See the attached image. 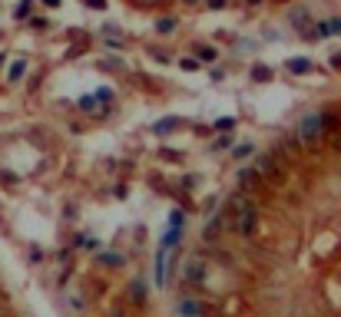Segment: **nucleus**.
Returning <instances> with one entry per match:
<instances>
[{
	"instance_id": "20e7f679",
	"label": "nucleus",
	"mask_w": 341,
	"mask_h": 317,
	"mask_svg": "<svg viewBox=\"0 0 341 317\" xmlns=\"http://www.w3.org/2000/svg\"><path fill=\"white\" fill-rule=\"evenodd\" d=\"M179 126H183L179 116H166V119H159V123H152V132H156V136H169V132L179 129Z\"/></svg>"
},
{
	"instance_id": "b1692460",
	"label": "nucleus",
	"mask_w": 341,
	"mask_h": 317,
	"mask_svg": "<svg viewBox=\"0 0 341 317\" xmlns=\"http://www.w3.org/2000/svg\"><path fill=\"white\" fill-rule=\"evenodd\" d=\"M248 4H262V0H248Z\"/></svg>"
},
{
	"instance_id": "f8f14e48",
	"label": "nucleus",
	"mask_w": 341,
	"mask_h": 317,
	"mask_svg": "<svg viewBox=\"0 0 341 317\" xmlns=\"http://www.w3.org/2000/svg\"><path fill=\"white\" fill-rule=\"evenodd\" d=\"M24 73H27V63L20 60V63H13V66H10V73H7V76H10V80L17 83V80H20V76H24Z\"/></svg>"
},
{
	"instance_id": "f3484780",
	"label": "nucleus",
	"mask_w": 341,
	"mask_h": 317,
	"mask_svg": "<svg viewBox=\"0 0 341 317\" xmlns=\"http://www.w3.org/2000/svg\"><path fill=\"white\" fill-rule=\"evenodd\" d=\"M248 152H252V145H235V152H232V156H235V159H245Z\"/></svg>"
},
{
	"instance_id": "39448f33",
	"label": "nucleus",
	"mask_w": 341,
	"mask_h": 317,
	"mask_svg": "<svg viewBox=\"0 0 341 317\" xmlns=\"http://www.w3.org/2000/svg\"><path fill=\"white\" fill-rule=\"evenodd\" d=\"M186 281H189V284H202L206 281V264L202 261H189L186 264Z\"/></svg>"
},
{
	"instance_id": "dca6fc26",
	"label": "nucleus",
	"mask_w": 341,
	"mask_h": 317,
	"mask_svg": "<svg viewBox=\"0 0 341 317\" xmlns=\"http://www.w3.org/2000/svg\"><path fill=\"white\" fill-rule=\"evenodd\" d=\"M93 103H96V96H83V100H80V109L89 112V109H93Z\"/></svg>"
},
{
	"instance_id": "f03ea898",
	"label": "nucleus",
	"mask_w": 341,
	"mask_h": 317,
	"mask_svg": "<svg viewBox=\"0 0 341 317\" xmlns=\"http://www.w3.org/2000/svg\"><path fill=\"white\" fill-rule=\"evenodd\" d=\"M262 182H265V179L259 175V168H255V165L252 168H242V172H239V192L245 195V192H252V188H259Z\"/></svg>"
},
{
	"instance_id": "412c9836",
	"label": "nucleus",
	"mask_w": 341,
	"mask_h": 317,
	"mask_svg": "<svg viewBox=\"0 0 341 317\" xmlns=\"http://www.w3.org/2000/svg\"><path fill=\"white\" fill-rule=\"evenodd\" d=\"M179 66H183V69H196L199 63H196V60H179Z\"/></svg>"
},
{
	"instance_id": "7ed1b4c3",
	"label": "nucleus",
	"mask_w": 341,
	"mask_h": 317,
	"mask_svg": "<svg viewBox=\"0 0 341 317\" xmlns=\"http://www.w3.org/2000/svg\"><path fill=\"white\" fill-rule=\"evenodd\" d=\"M255 168H259L262 179H272V182L282 175V168H278V162H275L272 156H259V159H255Z\"/></svg>"
},
{
	"instance_id": "9d476101",
	"label": "nucleus",
	"mask_w": 341,
	"mask_h": 317,
	"mask_svg": "<svg viewBox=\"0 0 341 317\" xmlns=\"http://www.w3.org/2000/svg\"><path fill=\"white\" fill-rule=\"evenodd\" d=\"M215 56H219V50H215V46H196V60H202V63H215Z\"/></svg>"
},
{
	"instance_id": "1a4fd4ad",
	"label": "nucleus",
	"mask_w": 341,
	"mask_h": 317,
	"mask_svg": "<svg viewBox=\"0 0 341 317\" xmlns=\"http://www.w3.org/2000/svg\"><path fill=\"white\" fill-rule=\"evenodd\" d=\"M285 69H288V73H311V60L298 56V60H288V63H285Z\"/></svg>"
},
{
	"instance_id": "5701e85b",
	"label": "nucleus",
	"mask_w": 341,
	"mask_h": 317,
	"mask_svg": "<svg viewBox=\"0 0 341 317\" xmlns=\"http://www.w3.org/2000/svg\"><path fill=\"white\" fill-rule=\"evenodd\" d=\"M43 4H50V7H60V0H43Z\"/></svg>"
},
{
	"instance_id": "f257e3e1",
	"label": "nucleus",
	"mask_w": 341,
	"mask_h": 317,
	"mask_svg": "<svg viewBox=\"0 0 341 317\" xmlns=\"http://www.w3.org/2000/svg\"><path fill=\"white\" fill-rule=\"evenodd\" d=\"M295 132H298V142H305V145L318 142V139L325 136V112H311V116H305Z\"/></svg>"
},
{
	"instance_id": "2eb2a0df",
	"label": "nucleus",
	"mask_w": 341,
	"mask_h": 317,
	"mask_svg": "<svg viewBox=\"0 0 341 317\" xmlns=\"http://www.w3.org/2000/svg\"><path fill=\"white\" fill-rule=\"evenodd\" d=\"M172 27H176V23H172L169 17H163V20L156 23V30H159V33H172Z\"/></svg>"
},
{
	"instance_id": "4468645a",
	"label": "nucleus",
	"mask_w": 341,
	"mask_h": 317,
	"mask_svg": "<svg viewBox=\"0 0 341 317\" xmlns=\"http://www.w3.org/2000/svg\"><path fill=\"white\" fill-rule=\"evenodd\" d=\"M215 129H235V119H232V116H222V119H215Z\"/></svg>"
},
{
	"instance_id": "a211bd4d",
	"label": "nucleus",
	"mask_w": 341,
	"mask_h": 317,
	"mask_svg": "<svg viewBox=\"0 0 341 317\" xmlns=\"http://www.w3.org/2000/svg\"><path fill=\"white\" fill-rule=\"evenodd\" d=\"M225 145H232V136H222V139H219V142H212V149H215V152H219V149H225Z\"/></svg>"
},
{
	"instance_id": "423d86ee",
	"label": "nucleus",
	"mask_w": 341,
	"mask_h": 317,
	"mask_svg": "<svg viewBox=\"0 0 341 317\" xmlns=\"http://www.w3.org/2000/svg\"><path fill=\"white\" fill-rule=\"evenodd\" d=\"M176 314H179V317H202L206 311H202V304H199V301H179V304H176Z\"/></svg>"
},
{
	"instance_id": "9b49d317",
	"label": "nucleus",
	"mask_w": 341,
	"mask_h": 317,
	"mask_svg": "<svg viewBox=\"0 0 341 317\" xmlns=\"http://www.w3.org/2000/svg\"><path fill=\"white\" fill-rule=\"evenodd\" d=\"M100 264H106V267H120V264H123V258H120V255H113V251H106V255H100Z\"/></svg>"
},
{
	"instance_id": "6ab92c4d",
	"label": "nucleus",
	"mask_w": 341,
	"mask_h": 317,
	"mask_svg": "<svg viewBox=\"0 0 341 317\" xmlns=\"http://www.w3.org/2000/svg\"><path fill=\"white\" fill-rule=\"evenodd\" d=\"M291 20H295V23H305V20H308V13H305V10H291Z\"/></svg>"
},
{
	"instance_id": "ddd939ff",
	"label": "nucleus",
	"mask_w": 341,
	"mask_h": 317,
	"mask_svg": "<svg viewBox=\"0 0 341 317\" xmlns=\"http://www.w3.org/2000/svg\"><path fill=\"white\" fill-rule=\"evenodd\" d=\"M252 76H255V80H268V76H272V69L262 66V63H255V66H252Z\"/></svg>"
},
{
	"instance_id": "6e6552de",
	"label": "nucleus",
	"mask_w": 341,
	"mask_h": 317,
	"mask_svg": "<svg viewBox=\"0 0 341 317\" xmlns=\"http://www.w3.org/2000/svg\"><path fill=\"white\" fill-rule=\"evenodd\" d=\"M315 37H341V20H325V23H318Z\"/></svg>"
},
{
	"instance_id": "0eeeda50",
	"label": "nucleus",
	"mask_w": 341,
	"mask_h": 317,
	"mask_svg": "<svg viewBox=\"0 0 341 317\" xmlns=\"http://www.w3.org/2000/svg\"><path fill=\"white\" fill-rule=\"evenodd\" d=\"M166 258H169V251L159 248L156 251V287H166Z\"/></svg>"
},
{
	"instance_id": "4be33fe9",
	"label": "nucleus",
	"mask_w": 341,
	"mask_h": 317,
	"mask_svg": "<svg viewBox=\"0 0 341 317\" xmlns=\"http://www.w3.org/2000/svg\"><path fill=\"white\" fill-rule=\"evenodd\" d=\"M331 66H335V69H341V53H335V56H331Z\"/></svg>"
},
{
	"instance_id": "aec40b11",
	"label": "nucleus",
	"mask_w": 341,
	"mask_h": 317,
	"mask_svg": "<svg viewBox=\"0 0 341 317\" xmlns=\"http://www.w3.org/2000/svg\"><path fill=\"white\" fill-rule=\"evenodd\" d=\"M86 7H93V10H103V7H106V0H86Z\"/></svg>"
}]
</instances>
